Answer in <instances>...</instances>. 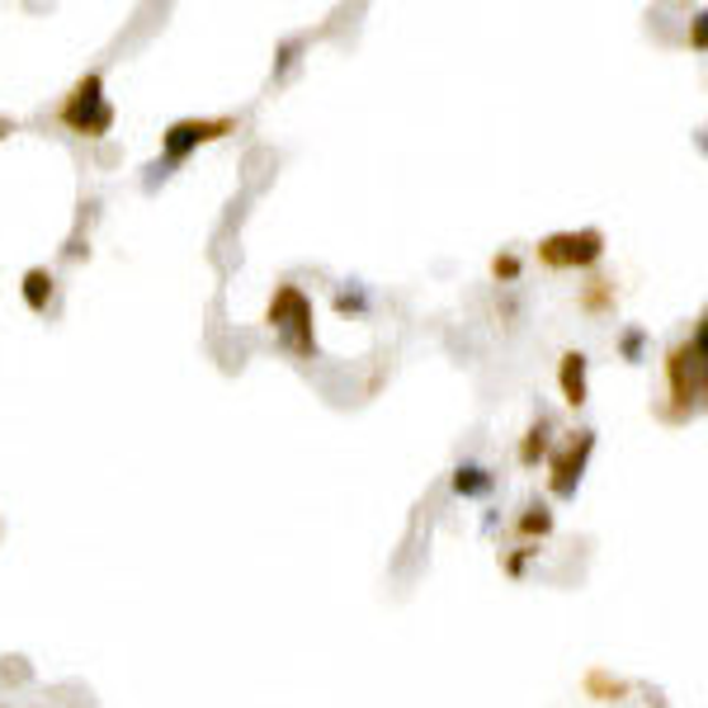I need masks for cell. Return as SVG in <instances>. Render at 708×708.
<instances>
[{
	"mask_svg": "<svg viewBox=\"0 0 708 708\" xmlns=\"http://www.w3.org/2000/svg\"><path fill=\"white\" fill-rule=\"evenodd\" d=\"M232 133H237V118H175L170 128L162 133V156L147 166V189L170 180V175L180 170L199 147H208V142H222V137H232Z\"/></svg>",
	"mask_w": 708,
	"mask_h": 708,
	"instance_id": "3957f363",
	"label": "cell"
},
{
	"mask_svg": "<svg viewBox=\"0 0 708 708\" xmlns=\"http://www.w3.org/2000/svg\"><path fill=\"white\" fill-rule=\"evenodd\" d=\"M548 454H553V420L539 412L534 425H529L524 439H520V468H539V464H548Z\"/></svg>",
	"mask_w": 708,
	"mask_h": 708,
	"instance_id": "30bf717a",
	"label": "cell"
},
{
	"mask_svg": "<svg viewBox=\"0 0 708 708\" xmlns=\"http://www.w3.org/2000/svg\"><path fill=\"white\" fill-rule=\"evenodd\" d=\"M520 270H524V260H520L516 251L491 256V279H496V283H516V279H520Z\"/></svg>",
	"mask_w": 708,
	"mask_h": 708,
	"instance_id": "9a60e30c",
	"label": "cell"
},
{
	"mask_svg": "<svg viewBox=\"0 0 708 708\" xmlns=\"http://www.w3.org/2000/svg\"><path fill=\"white\" fill-rule=\"evenodd\" d=\"M591 454H595V430H572L562 445H553V454H548V496L553 501H576Z\"/></svg>",
	"mask_w": 708,
	"mask_h": 708,
	"instance_id": "5b68a950",
	"label": "cell"
},
{
	"mask_svg": "<svg viewBox=\"0 0 708 708\" xmlns=\"http://www.w3.org/2000/svg\"><path fill=\"white\" fill-rule=\"evenodd\" d=\"M558 387H562V402L581 412V406L591 402V360L586 350H566L562 364H558Z\"/></svg>",
	"mask_w": 708,
	"mask_h": 708,
	"instance_id": "52a82bcc",
	"label": "cell"
},
{
	"mask_svg": "<svg viewBox=\"0 0 708 708\" xmlns=\"http://www.w3.org/2000/svg\"><path fill=\"white\" fill-rule=\"evenodd\" d=\"M52 283H58V279H52L48 264H33V270H24L20 293H24V308H29V312L43 316V312L52 308Z\"/></svg>",
	"mask_w": 708,
	"mask_h": 708,
	"instance_id": "8fae6325",
	"label": "cell"
},
{
	"mask_svg": "<svg viewBox=\"0 0 708 708\" xmlns=\"http://www.w3.org/2000/svg\"><path fill=\"white\" fill-rule=\"evenodd\" d=\"M529 558H539V543H520L516 553H506V558H501V566H506V576H516V581H520V576L529 572Z\"/></svg>",
	"mask_w": 708,
	"mask_h": 708,
	"instance_id": "2e32d148",
	"label": "cell"
},
{
	"mask_svg": "<svg viewBox=\"0 0 708 708\" xmlns=\"http://www.w3.org/2000/svg\"><path fill=\"white\" fill-rule=\"evenodd\" d=\"M605 260V232L600 227H576V232H553L539 241L543 270H591Z\"/></svg>",
	"mask_w": 708,
	"mask_h": 708,
	"instance_id": "8992f818",
	"label": "cell"
},
{
	"mask_svg": "<svg viewBox=\"0 0 708 708\" xmlns=\"http://www.w3.org/2000/svg\"><path fill=\"white\" fill-rule=\"evenodd\" d=\"M618 360H628V364H643L647 360V331L643 326H624V331H618Z\"/></svg>",
	"mask_w": 708,
	"mask_h": 708,
	"instance_id": "4fadbf2b",
	"label": "cell"
},
{
	"mask_svg": "<svg viewBox=\"0 0 708 708\" xmlns=\"http://www.w3.org/2000/svg\"><path fill=\"white\" fill-rule=\"evenodd\" d=\"M10 133H14V123H6V118H0V142H6Z\"/></svg>",
	"mask_w": 708,
	"mask_h": 708,
	"instance_id": "e0dca14e",
	"label": "cell"
},
{
	"mask_svg": "<svg viewBox=\"0 0 708 708\" xmlns=\"http://www.w3.org/2000/svg\"><path fill=\"white\" fill-rule=\"evenodd\" d=\"M58 118L76 137H91V142L114 133V104H110V95H104V71H85V76L71 85Z\"/></svg>",
	"mask_w": 708,
	"mask_h": 708,
	"instance_id": "277c9868",
	"label": "cell"
},
{
	"mask_svg": "<svg viewBox=\"0 0 708 708\" xmlns=\"http://www.w3.org/2000/svg\"><path fill=\"white\" fill-rule=\"evenodd\" d=\"M704 316L695 322V331L685 335V341L666 354V387H670V397H676V406H666V420H689L704 406V374H708V364H704Z\"/></svg>",
	"mask_w": 708,
	"mask_h": 708,
	"instance_id": "6da1fadb",
	"label": "cell"
},
{
	"mask_svg": "<svg viewBox=\"0 0 708 708\" xmlns=\"http://www.w3.org/2000/svg\"><path fill=\"white\" fill-rule=\"evenodd\" d=\"M610 303H614V283L610 279H591L586 293H581V308H586V312H605Z\"/></svg>",
	"mask_w": 708,
	"mask_h": 708,
	"instance_id": "5bb4252c",
	"label": "cell"
},
{
	"mask_svg": "<svg viewBox=\"0 0 708 708\" xmlns=\"http://www.w3.org/2000/svg\"><path fill=\"white\" fill-rule=\"evenodd\" d=\"M335 312L341 316H364L368 312V289L364 283H345V289H335Z\"/></svg>",
	"mask_w": 708,
	"mask_h": 708,
	"instance_id": "7c38bea8",
	"label": "cell"
},
{
	"mask_svg": "<svg viewBox=\"0 0 708 708\" xmlns=\"http://www.w3.org/2000/svg\"><path fill=\"white\" fill-rule=\"evenodd\" d=\"M553 529H558L553 506L539 501V496H534V501H524V510L516 516V534H520L524 543H543L548 534H553Z\"/></svg>",
	"mask_w": 708,
	"mask_h": 708,
	"instance_id": "9c48e42d",
	"label": "cell"
},
{
	"mask_svg": "<svg viewBox=\"0 0 708 708\" xmlns=\"http://www.w3.org/2000/svg\"><path fill=\"white\" fill-rule=\"evenodd\" d=\"M449 487H454V496H464V501H487V496L496 491V472L487 464H472V458H464V464L449 472Z\"/></svg>",
	"mask_w": 708,
	"mask_h": 708,
	"instance_id": "ba28073f",
	"label": "cell"
},
{
	"mask_svg": "<svg viewBox=\"0 0 708 708\" xmlns=\"http://www.w3.org/2000/svg\"><path fill=\"white\" fill-rule=\"evenodd\" d=\"M316 312H312V298L298 289V283H279L270 308H264V326L274 331L279 350H289L293 360H316Z\"/></svg>",
	"mask_w": 708,
	"mask_h": 708,
	"instance_id": "7a4b0ae2",
	"label": "cell"
}]
</instances>
